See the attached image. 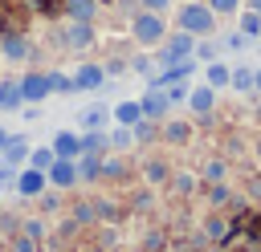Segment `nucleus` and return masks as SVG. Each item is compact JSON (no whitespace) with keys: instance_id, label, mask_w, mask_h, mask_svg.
<instances>
[{"instance_id":"obj_1","label":"nucleus","mask_w":261,"mask_h":252,"mask_svg":"<svg viewBox=\"0 0 261 252\" xmlns=\"http://www.w3.org/2000/svg\"><path fill=\"white\" fill-rule=\"evenodd\" d=\"M212 28H216V12H212L208 4L188 0V4L179 8V33H188V37H208Z\"/></svg>"},{"instance_id":"obj_2","label":"nucleus","mask_w":261,"mask_h":252,"mask_svg":"<svg viewBox=\"0 0 261 252\" xmlns=\"http://www.w3.org/2000/svg\"><path fill=\"white\" fill-rule=\"evenodd\" d=\"M163 33H167V24H163V12H139L135 20H130V37L139 41V45H159L163 41Z\"/></svg>"},{"instance_id":"obj_3","label":"nucleus","mask_w":261,"mask_h":252,"mask_svg":"<svg viewBox=\"0 0 261 252\" xmlns=\"http://www.w3.org/2000/svg\"><path fill=\"white\" fill-rule=\"evenodd\" d=\"M12 191H16L20 199H37V195H45V191H49V179H45V171L20 167V171H16V183H12Z\"/></svg>"},{"instance_id":"obj_4","label":"nucleus","mask_w":261,"mask_h":252,"mask_svg":"<svg viewBox=\"0 0 261 252\" xmlns=\"http://www.w3.org/2000/svg\"><path fill=\"white\" fill-rule=\"evenodd\" d=\"M192 49H196V37H188V33H175V37H167V41H163V53H159V61H163V65L188 61V57H192Z\"/></svg>"},{"instance_id":"obj_5","label":"nucleus","mask_w":261,"mask_h":252,"mask_svg":"<svg viewBox=\"0 0 261 252\" xmlns=\"http://www.w3.org/2000/svg\"><path fill=\"white\" fill-rule=\"evenodd\" d=\"M16 85H20V102H45L49 98V77L45 73H24Z\"/></svg>"},{"instance_id":"obj_6","label":"nucleus","mask_w":261,"mask_h":252,"mask_svg":"<svg viewBox=\"0 0 261 252\" xmlns=\"http://www.w3.org/2000/svg\"><path fill=\"white\" fill-rule=\"evenodd\" d=\"M45 179H49L53 187H61V191H65V187H73V183H77V163H73V159H53V167L45 171Z\"/></svg>"},{"instance_id":"obj_7","label":"nucleus","mask_w":261,"mask_h":252,"mask_svg":"<svg viewBox=\"0 0 261 252\" xmlns=\"http://www.w3.org/2000/svg\"><path fill=\"white\" fill-rule=\"evenodd\" d=\"M49 150H53L57 159H77V154H82V134H73V130H57L53 142H49Z\"/></svg>"},{"instance_id":"obj_8","label":"nucleus","mask_w":261,"mask_h":252,"mask_svg":"<svg viewBox=\"0 0 261 252\" xmlns=\"http://www.w3.org/2000/svg\"><path fill=\"white\" fill-rule=\"evenodd\" d=\"M90 41H94V28L82 24V20H69V24L61 28V45H65V49H86Z\"/></svg>"},{"instance_id":"obj_9","label":"nucleus","mask_w":261,"mask_h":252,"mask_svg":"<svg viewBox=\"0 0 261 252\" xmlns=\"http://www.w3.org/2000/svg\"><path fill=\"white\" fill-rule=\"evenodd\" d=\"M29 150H33V146H29V138L8 134V142H4V150H0V154H4L0 163H8V167H24V163H29Z\"/></svg>"},{"instance_id":"obj_10","label":"nucleus","mask_w":261,"mask_h":252,"mask_svg":"<svg viewBox=\"0 0 261 252\" xmlns=\"http://www.w3.org/2000/svg\"><path fill=\"white\" fill-rule=\"evenodd\" d=\"M69 81H73V89H98V85L106 81V69H102V65H82Z\"/></svg>"},{"instance_id":"obj_11","label":"nucleus","mask_w":261,"mask_h":252,"mask_svg":"<svg viewBox=\"0 0 261 252\" xmlns=\"http://www.w3.org/2000/svg\"><path fill=\"white\" fill-rule=\"evenodd\" d=\"M139 110H143V118H163V114L171 110V102H167L163 89H147V98L139 102Z\"/></svg>"},{"instance_id":"obj_12","label":"nucleus","mask_w":261,"mask_h":252,"mask_svg":"<svg viewBox=\"0 0 261 252\" xmlns=\"http://www.w3.org/2000/svg\"><path fill=\"white\" fill-rule=\"evenodd\" d=\"M24 57H29V41L16 37V33H8L0 41V61H24Z\"/></svg>"},{"instance_id":"obj_13","label":"nucleus","mask_w":261,"mask_h":252,"mask_svg":"<svg viewBox=\"0 0 261 252\" xmlns=\"http://www.w3.org/2000/svg\"><path fill=\"white\" fill-rule=\"evenodd\" d=\"M94 12H98V0H65V16H69V20L90 24V20H94Z\"/></svg>"},{"instance_id":"obj_14","label":"nucleus","mask_w":261,"mask_h":252,"mask_svg":"<svg viewBox=\"0 0 261 252\" xmlns=\"http://www.w3.org/2000/svg\"><path fill=\"white\" fill-rule=\"evenodd\" d=\"M212 102H216V93H212V85H196V89L188 93V106H192L196 114H208V110H212Z\"/></svg>"},{"instance_id":"obj_15","label":"nucleus","mask_w":261,"mask_h":252,"mask_svg":"<svg viewBox=\"0 0 261 252\" xmlns=\"http://www.w3.org/2000/svg\"><path fill=\"white\" fill-rule=\"evenodd\" d=\"M114 122H118V126H135V122H143L139 102H118V106H114Z\"/></svg>"},{"instance_id":"obj_16","label":"nucleus","mask_w":261,"mask_h":252,"mask_svg":"<svg viewBox=\"0 0 261 252\" xmlns=\"http://www.w3.org/2000/svg\"><path fill=\"white\" fill-rule=\"evenodd\" d=\"M106 118H110L106 106H90V110H82V130H102Z\"/></svg>"},{"instance_id":"obj_17","label":"nucleus","mask_w":261,"mask_h":252,"mask_svg":"<svg viewBox=\"0 0 261 252\" xmlns=\"http://www.w3.org/2000/svg\"><path fill=\"white\" fill-rule=\"evenodd\" d=\"M204 77H208V85H212V89H220V85H228L232 69H228L224 61H208V73H204Z\"/></svg>"},{"instance_id":"obj_18","label":"nucleus","mask_w":261,"mask_h":252,"mask_svg":"<svg viewBox=\"0 0 261 252\" xmlns=\"http://www.w3.org/2000/svg\"><path fill=\"white\" fill-rule=\"evenodd\" d=\"M102 150H106V134L102 130H86L82 134V154H98L102 159Z\"/></svg>"},{"instance_id":"obj_19","label":"nucleus","mask_w":261,"mask_h":252,"mask_svg":"<svg viewBox=\"0 0 261 252\" xmlns=\"http://www.w3.org/2000/svg\"><path fill=\"white\" fill-rule=\"evenodd\" d=\"M53 159H57V154H53L49 146H37V150H29V163H24V167H33V171H49Z\"/></svg>"},{"instance_id":"obj_20","label":"nucleus","mask_w":261,"mask_h":252,"mask_svg":"<svg viewBox=\"0 0 261 252\" xmlns=\"http://www.w3.org/2000/svg\"><path fill=\"white\" fill-rule=\"evenodd\" d=\"M20 106V85L16 81H4L0 85V110H16Z\"/></svg>"},{"instance_id":"obj_21","label":"nucleus","mask_w":261,"mask_h":252,"mask_svg":"<svg viewBox=\"0 0 261 252\" xmlns=\"http://www.w3.org/2000/svg\"><path fill=\"white\" fill-rule=\"evenodd\" d=\"M130 138H135V134H130V126H118V130H110V134H106V146L122 150V146H130Z\"/></svg>"},{"instance_id":"obj_22","label":"nucleus","mask_w":261,"mask_h":252,"mask_svg":"<svg viewBox=\"0 0 261 252\" xmlns=\"http://www.w3.org/2000/svg\"><path fill=\"white\" fill-rule=\"evenodd\" d=\"M45 77H49V93H69L73 89V81L65 73H45Z\"/></svg>"},{"instance_id":"obj_23","label":"nucleus","mask_w":261,"mask_h":252,"mask_svg":"<svg viewBox=\"0 0 261 252\" xmlns=\"http://www.w3.org/2000/svg\"><path fill=\"white\" fill-rule=\"evenodd\" d=\"M241 33H245V37H257V33H261V16H257V12H245V16H241Z\"/></svg>"},{"instance_id":"obj_24","label":"nucleus","mask_w":261,"mask_h":252,"mask_svg":"<svg viewBox=\"0 0 261 252\" xmlns=\"http://www.w3.org/2000/svg\"><path fill=\"white\" fill-rule=\"evenodd\" d=\"M228 85H232V89H253V73H249V69H232Z\"/></svg>"},{"instance_id":"obj_25","label":"nucleus","mask_w":261,"mask_h":252,"mask_svg":"<svg viewBox=\"0 0 261 252\" xmlns=\"http://www.w3.org/2000/svg\"><path fill=\"white\" fill-rule=\"evenodd\" d=\"M208 8H212V12H224V16H228V12H237V8H241V0H208Z\"/></svg>"},{"instance_id":"obj_26","label":"nucleus","mask_w":261,"mask_h":252,"mask_svg":"<svg viewBox=\"0 0 261 252\" xmlns=\"http://www.w3.org/2000/svg\"><path fill=\"white\" fill-rule=\"evenodd\" d=\"M184 138H188V126L184 122H171L167 126V142H184Z\"/></svg>"},{"instance_id":"obj_27","label":"nucleus","mask_w":261,"mask_h":252,"mask_svg":"<svg viewBox=\"0 0 261 252\" xmlns=\"http://www.w3.org/2000/svg\"><path fill=\"white\" fill-rule=\"evenodd\" d=\"M12 183H16V167L0 163V187H12Z\"/></svg>"},{"instance_id":"obj_28","label":"nucleus","mask_w":261,"mask_h":252,"mask_svg":"<svg viewBox=\"0 0 261 252\" xmlns=\"http://www.w3.org/2000/svg\"><path fill=\"white\" fill-rule=\"evenodd\" d=\"M33 244H37L33 236H16V240H12V252H33Z\"/></svg>"},{"instance_id":"obj_29","label":"nucleus","mask_w":261,"mask_h":252,"mask_svg":"<svg viewBox=\"0 0 261 252\" xmlns=\"http://www.w3.org/2000/svg\"><path fill=\"white\" fill-rule=\"evenodd\" d=\"M167 4H171V0H143L147 12H167Z\"/></svg>"},{"instance_id":"obj_30","label":"nucleus","mask_w":261,"mask_h":252,"mask_svg":"<svg viewBox=\"0 0 261 252\" xmlns=\"http://www.w3.org/2000/svg\"><path fill=\"white\" fill-rule=\"evenodd\" d=\"M147 179L159 183V179H163V163H151V167H147Z\"/></svg>"},{"instance_id":"obj_31","label":"nucleus","mask_w":261,"mask_h":252,"mask_svg":"<svg viewBox=\"0 0 261 252\" xmlns=\"http://www.w3.org/2000/svg\"><path fill=\"white\" fill-rule=\"evenodd\" d=\"M196 53H200V57H204V61H212V57H216V45H200V49H196Z\"/></svg>"},{"instance_id":"obj_32","label":"nucleus","mask_w":261,"mask_h":252,"mask_svg":"<svg viewBox=\"0 0 261 252\" xmlns=\"http://www.w3.org/2000/svg\"><path fill=\"white\" fill-rule=\"evenodd\" d=\"M4 142H8V130H4V126H0V150H4Z\"/></svg>"},{"instance_id":"obj_33","label":"nucleus","mask_w":261,"mask_h":252,"mask_svg":"<svg viewBox=\"0 0 261 252\" xmlns=\"http://www.w3.org/2000/svg\"><path fill=\"white\" fill-rule=\"evenodd\" d=\"M253 85H257V89H261V69H257V73H253Z\"/></svg>"},{"instance_id":"obj_34","label":"nucleus","mask_w":261,"mask_h":252,"mask_svg":"<svg viewBox=\"0 0 261 252\" xmlns=\"http://www.w3.org/2000/svg\"><path fill=\"white\" fill-rule=\"evenodd\" d=\"M253 12H257V16H261V0H253Z\"/></svg>"},{"instance_id":"obj_35","label":"nucleus","mask_w":261,"mask_h":252,"mask_svg":"<svg viewBox=\"0 0 261 252\" xmlns=\"http://www.w3.org/2000/svg\"><path fill=\"white\" fill-rule=\"evenodd\" d=\"M257 118H261V106H257Z\"/></svg>"},{"instance_id":"obj_36","label":"nucleus","mask_w":261,"mask_h":252,"mask_svg":"<svg viewBox=\"0 0 261 252\" xmlns=\"http://www.w3.org/2000/svg\"><path fill=\"white\" fill-rule=\"evenodd\" d=\"M102 4H106V0H102Z\"/></svg>"},{"instance_id":"obj_37","label":"nucleus","mask_w":261,"mask_h":252,"mask_svg":"<svg viewBox=\"0 0 261 252\" xmlns=\"http://www.w3.org/2000/svg\"><path fill=\"white\" fill-rule=\"evenodd\" d=\"M0 65H4V61H0Z\"/></svg>"}]
</instances>
